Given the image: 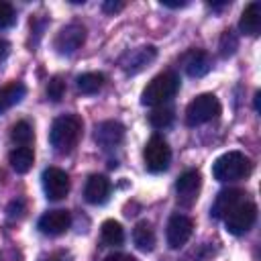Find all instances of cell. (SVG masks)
Masks as SVG:
<instances>
[{
	"label": "cell",
	"mask_w": 261,
	"mask_h": 261,
	"mask_svg": "<svg viewBox=\"0 0 261 261\" xmlns=\"http://www.w3.org/2000/svg\"><path fill=\"white\" fill-rule=\"evenodd\" d=\"M80 137H82V120L75 114H63L55 118L49 130V143L59 155L71 153Z\"/></svg>",
	"instance_id": "1"
},
{
	"label": "cell",
	"mask_w": 261,
	"mask_h": 261,
	"mask_svg": "<svg viewBox=\"0 0 261 261\" xmlns=\"http://www.w3.org/2000/svg\"><path fill=\"white\" fill-rule=\"evenodd\" d=\"M253 163L241 151H228L212 163V175L218 181H237L251 173Z\"/></svg>",
	"instance_id": "2"
},
{
	"label": "cell",
	"mask_w": 261,
	"mask_h": 261,
	"mask_svg": "<svg viewBox=\"0 0 261 261\" xmlns=\"http://www.w3.org/2000/svg\"><path fill=\"white\" fill-rule=\"evenodd\" d=\"M179 90V77L173 71H163L155 75L141 94V104L145 106H163Z\"/></svg>",
	"instance_id": "3"
},
{
	"label": "cell",
	"mask_w": 261,
	"mask_h": 261,
	"mask_svg": "<svg viewBox=\"0 0 261 261\" xmlns=\"http://www.w3.org/2000/svg\"><path fill=\"white\" fill-rule=\"evenodd\" d=\"M220 114V102L214 94H200L196 96L188 108H186V122L190 126H198L204 124L212 118H216Z\"/></svg>",
	"instance_id": "4"
},
{
	"label": "cell",
	"mask_w": 261,
	"mask_h": 261,
	"mask_svg": "<svg viewBox=\"0 0 261 261\" xmlns=\"http://www.w3.org/2000/svg\"><path fill=\"white\" fill-rule=\"evenodd\" d=\"M143 159H145V167L151 171V173H161L169 167V161H171V149L169 145L165 143L163 137L159 135H153L145 149H143Z\"/></svg>",
	"instance_id": "5"
},
{
	"label": "cell",
	"mask_w": 261,
	"mask_h": 261,
	"mask_svg": "<svg viewBox=\"0 0 261 261\" xmlns=\"http://www.w3.org/2000/svg\"><path fill=\"white\" fill-rule=\"evenodd\" d=\"M257 220V206L249 200H243L239 206H234L226 216H224V222H226V230L234 237H241L245 232L251 230V226L255 224Z\"/></svg>",
	"instance_id": "6"
},
{
	"label": "cell",
	"mask_w": 261,
	"mask_h": 261,
	"mask_svg": "<svg viewBox=\"0 0 261 261\" xmlns=\"http://www.w3.org/2000/svg\"><path fill=\"white\" fill-rule=\"evenodd\" d=\"M84 41H86V29H84V24L71 22V24L63 27L57 33V37L53 41V47L61 55H71V53H75L84 45Z\"/></svg>",
	"instance_id": "7"
},
{
	"label": "cell",
	"mask_w": 261,
	"mask_h": 261,
	"mask_svg": "<svg viewBox=\"0 0 261 261\" xmlns=\"http://www.w3.org/2000/svg\"><path fill=\"white\" fill-rule=\"evenodd\" d=\"M43 192L47 196V200H63L69 194V177L63 169L59 167H47L43 171Z\"/></svg>",
	"instance_id": "8"
},
{
	"label": "cell",
	"mask_w": 261,
	"mask_h": 261,
	"mask_svg": "<svg viewBox=\"0 0 261 261\" xmlns=\"http://www.w3.org/2000/svg\"><path fill=\"white\" fill-rule=\"evenodd\" d=\"M200 188H202L200 171H196V169H188V171H184V173L177 177V181H175L177 202H179L181 206H192V204L198 200Z\"/></svg>",
	"instance_id": "9"
},
{
	"label": "cell",
	"mask_w": 261,
	"mask_h": 261,
	"mask_svg": "<svg viewBox=\"0 0 261 261\" xmlns=\"http://www.w3.org/2000/svg\"><path fill=\"white\" fill-rule=\"evenodd\" d=\"M192 230H194V222L192 218L184 216V214H173L167 222V230H165V237H167V245L171 249H179L184 247L190 237H192Z\"/></svg>",
	"instance_id": "10"
},
{
	"label": "cell",
	"mask_w": 261,
	"mask_h": 261,
	"mask_svg": "<svg viewBox=\"0 0 261 261\" xmlns=\"http://www.w3.org/2000/svg\"><path fill=\"white\" fill-rule=\"evenodd\" d=\"M157 57V49L147 45V47H137V49H130L126 51L122 57H120V67L126 71V73H139L141 69H145L153 59Z\"/></svg>",
	"instance_id": "11"
},
{
	"label": "cell",
	"mask_w": 261,
	"mask_h": 261,
	"mask_svg": "<svg viewBox=\"0 0 261 261\" xmlns=\"http://www.w3.org/2000/svg\"><path fill=\"white\" fill-rule=\"evenodd\" d=\"M69 224H71V216H69L67 210H49L37 222L39 230L43 234H47V237H59V234H63L69 228Z\"/></svg>",
	"instance_id": "12"
},
{
	"label": "cell",
	"mask_w": 261,
	"mask_h": 261,
	"mask_svg": "<svg viewBox=\"0 0 261 261\" xmlns=\"http://www.w3.org/2000/svg\"><path fill=\"white\" fill-rule=\"evenodd\" d=\"M94 139L98 143V147H102L104 151L108 149H114L122 143L124 139V126L116 120H104L96 126V133H94Z\"/></svg>",
	"instance_id": "13"
},
{
	"label": "cell",
	"mask_w": 261,
	"mask_h": 261,
	"mask_svg": "<svg viewBox=\"0 0 261 261\" xmlns=\"http://www.w3.org/2000/svg\"><path fill=\"white\" fill-rule=\"evenodd\" d=\"M243 200H245V192H243V190H237V188L222 190V192H218V196H216V200H214V204H212V208H210V216L216 218V220H220V218H224L234 206H239Z\"/></svg>",
	"instance_id": "14"
},
{
	"label": "cell",
	"mask_w": 261,
	"mask_h": 261,
	"mask_svg": "<svg viewBox=\"0 0 261 261\" xmlns=\"http://www.w3.org/2000/svg\"><path fill=\"white\" fill-rule=\"evenodd\" d=\"M184 69L190 77H202L212 69V59L202 49H192L184 55Z\"/></svg>",
	"instance_id": "15"
},
{
	"label": "cell",
	"mask_w": 261,
	"mask_h": 261,
	"mask_svg": "<svg viewBox=\"0 0 261 261\" xmlns=\"http://www.w3.org/2000/svg\"><path fill=\"white\" fill-rule=\"evenodd\" d=\"M110 196V181L108 177L104 175H90L88 181H86V188H84V198L90 202V204H104Z\"/></svg>",
	"instance_id": "16"
},
{
	"label": "cell",
	"mask_w": 261,
	"mask_h": 261,
	"mask_svg": "<svg viewBox=\"0 0 261 261\" xmlns=\"http://www.w3.org/2000/svg\"><path fill=\"white\" fill-rule=\"evenodd\" d=\"M239 29L241 33L249 35V37H257L261 31V2H251L239 20Z\"/></svg>",
	"instance_id": "17"
},
{
	"label": "cell",
	"mask_w": 261,
	"mask_h": 261,
	"mask_svg": "<svg viewBox=\"0 0 261 261\" xmlns=\"http://www.w3.org/2000/svg\"><path fill=\"white\" fill-rule=\"evenodd\" d=\"M133 243L137 245V249H141L145 253L153 251V247H155V230H153L151 222L141 220V222L135 224V228H133Z\"/></svg>",
	"instance_id": "18"
},
{
	"label": "cell",
	"mask_w": 261,
	"mask_h": 261,
	"mask_svg": "<svg viewBox=\"0 0 261 261\" xmlns=\"http://www.w3.org/2000/svg\"><path fill=\"white\" fill-rule=\"evenodd\" d=\"M27 94V88L24 84L20 82H12L4 88H0V114L6 112L8 108H12L14 104H18Z\"/></svg>",
	"instance_id": "19"
},
{
	"label": "cell",
	"mask_w": 261,
	"mask_h": 261,
	"mask_svg": "<svg viewBox=\"0 0 261 261\" xmlns=\"http://www.w3.org/2000/svg\"><path fill=\"white\" fill-rule=\"evenodd\" d=\"M8 161H10V167H12L16 173H27V171L33 167L35 153H33L31 147H16L14 151H10Z\"/></svg>",
	"instance_id": "20"
},
{
	"label": "cell",
	"mask_w": 261,
	"mask_h": 261,
	"mask_svg": "<svg viewBox=\"0 0 261 261\" xmlns=\"http://www.w3.org/2000/svg\"><path fill=\"white\" fill-rule=\"evenodd\" d=\"M100 237L106 247H118L124 243V230L116 220H104L100 228Z\"/></svg>",
	"instance_id": "21"
},
{
	"label": "cell",
	"mask_w": 261,
	"mask_h": 261,
	"mask_svg": "<svg viewBox=\"0 0 261 261\" xmlns=\"http://www.w3.org/2000/svg\"><path fill=\"white\" fill-rule=\"evenodd\" d=\"M104 73H96V71H90V73H82L77 80H75V86L82 94H98L104 86Z\"/></svg>",
	"instance_id": "22"
},
{
	"label": "cell",
	"mask_w": 261,
	"mask_h": 261,
	"mask_svg": "<svg viewBox=\"0 0 261 261\" xmlns=\"http://www.w3.org/2000/svg\"><path fill=\"white\" fill-rule=\"evenodd\" d=\"M10 139H12V143L18 145V147H29V145L33 143V139H35L33 126H31L27 120H18V122L12 126V130H10Z\"/></svg>",
	"instance_id": "23"
},
{
	"label": "cell",
	"mask_w": 261,
	"mask_h": 261,
	"mask_svg": "<svg viewBox=\"0 0 261 261\" xmlns=\"http://www.w3.org/2000/svg\"><path fill=\"white\" fill-rule=\"evenodd\" d=\"M173 118H175V114H173L171 108H155V110L149 114V124H151L153 128H159V130H161V128L171 126Z\"/></svg>",
	"instance_id": "24"
},
{
	"label": "cell",
	"mask_w": 261,
	"mask_h": 261,
	"mask_svg": "<svg viewBox=\"0 0 261 261\" xmlns=\"http://www.w3.org/2000/svg\"><path fill=\"white\" fill-rule=\"evenodd\" d=\"M45 92H47V98H49L51 102H59V100L63 98V94H65V82H63L59 75H55V77L49 80Z\"/></svg>",
	"instance_id": "25"
},
{
	"label": "cell",
	"mask_w": 261,
	"mask_h": 261,
	"mask_svg": "<svg viewBox=\"0 0 261 261\" xmlns=\"http://www.w3.org/2000/svg\"><path fill=\"white\" fill-rule=\"evenodd\" d=\"M212 255H214V249L208 245V243H204V245H200V247H196V249H192L181 261H210L212 259Z\"/></svg>",
	"instance_id": "26"
},
{
	"label": "cell",
	"mask_w": 261,
	"mask_h": 261,
	"mask_svg": "<svg viewBox=\"0 0 261 261\" xmlns=\"http://www.w3.org/2000/svg\"><path fill=\"white\" fill-rule=\"evenodd\" d=\"M237 45H239V41H237L234 33H232V31H224V35H222V39H220V55H222V57L232 55L234 49H237Z\"/></svg>",
	"instance_id": "27"
},
{
	"label": "cell",
	"mask_w": 261,
	"mask_h": 261,
	"mask_svg": "<svg viewBox=\"0 0 261 261\" xmlns=\"http://www.w3.org/2000/svg\"><path fill=\"white\" fill-rule=\"evenodd\" d=\"M16 20V12L12 8V4L8 2H0V29H8L12 27Z\"/></svg>",
	"instance_id": "28"
},
{
	"label": "cell",
	"mask_w": 261,
	"mask_h": 261,
	"mask_svg": "<svg viewBox=\"0 0 261 261\" xmlns=\"http://www.w3.org/2000/svg\"><path fill=\"white\" fill-rule=\"evenodd\" d=\"M22 210H24L22 200H12L10 206H8V216L10 218H20L22 216Z\"/></svg>",
	"instance_id": "29"
},
{
	"label": "cell",
	"mask_w": 261,
	"mask_h": 261,
	"mask_svg": "<svg viewBox=\"0 0 261 261\" xmlns=\"http://www.w3.org/2000/svg\"><path fill=\"white\" fill-rule=\"evenodd\" d=\"M102 8H104V12H118V10H122V8H124V2L108 0V2H104V4H102Z\"/></svg>",
	"instance_id": "30"
},
{
	"label": "cell",
	"mask_w": 261,
	"mask_h": 261,
	"mask_svg": "<svg viewBox=\"0 0 261 261\" xmlns=\"http://www.w3.org/2000/svg\"><path fill=\"white\" fill-rule=\"evenodd\" d=\"M104 261H137V259L133 255H126V253H112Z\"/></svg>",
	"instance_id": "31"
},
{
	"label": "cell",
	"mask_w": 261,
	"mask_h": 261,
	"mask_svg": "<svg viewBox=\"0 0 261 261\" xmlns=\"http://www.w3.org/2000/svg\"><path fill=\"white\" fill-rule=\"evenodd\" d=\"M43 261H71V257H69L67 253L59 251V253H51V255H49V257H45Z\"/></svg>",
	"instance_id": "32"
},
{
	"label": "cell",
	"mask_w": 261,
	"mask_h": 261,
	"mask_svg": "<svg viewBox=\"0 0 261 261\" xmlns=\"http://www.w3.org/2000/svg\"><path fill=\"white\" fill-rule=\"evenodd\" d=\"M8 53H10V43H8L6 39H2V37H0V61H2V59H6V55H8Z\"/></svg>",
	"instance_id": "33"
},
{
	"label": "cell",
	"mask_w": 261,
	"mask_h": 261,
	"mask_svg": "<svg viewBox=\"0 0 261 261\" xmlns=\"http://www.w3.org/2000/svg\"><path fill=\"white\" fill-rule=\"evenodd\" d=\"M186 4L188 2H165V0H161V6H169V8H181Z\"/></svg>",
	"instance_id": "34"
},
{
	"label": "cell",
	"mask_w": 261,
	"mask_h": 261,
	"mask_svg": "<svg viewBox=\"0 0 261 261\" xmlns=\"http://www.w3.org/2000/svg\"><path fill=\"white\" fill-rule=\"evenodd\" d=\"M259 98H261V94L257 92V94H255V110H259Z\"/></svg>",
	"instance_id": "35"
}]
</instances>
